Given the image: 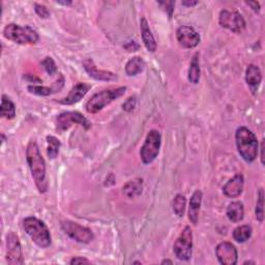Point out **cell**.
<instances>
[{
	"mask_svg": "<svg viewBox=\"0 0 265 265\" xmlns=\"http://www.w3.org/2000/svg\"><path fill=\"white\" fill-rule=\"evenodd\" d=\"M57 130L59 132H65L69 130L73 124H80L86 130L91 127V123L85 118L79 112H65L58 115L57 119Z\"/></svg>",
	"mask_w": 265,
	"mask_h": 265,
	"instance_id": "obj_11",
	"label": "cell"
},
{
	"mask_svg": "<svg viewBox=\"0 0 265 265\" xmlns=\"http://www.w3.org/2000/svg\"><path fill=\"white\" fill-rule=\"evenodd\" d=\"M252 235V228L249 225H243L237 227L233 231V238L237 243H246Z\"/></svg>",
	"mask_w": 265,
	"mask_h": 265,
	"instance_id": "obj_26",
	"label": "cell"
},
{
	"mask_svg": "<svg viewBox=\"0 0 265 265\" xmlns=\"http://www.w3.org/2000/svg\"><path fill=\"white\" fill-rule=\"evenodd\" d=\"M26 160L37 190L41 194L46 193L48 191L46 163L35 141H30L27 145Z\"/></svg>",
	"mask_w": 265,
	"mask_h": 265,
	"instance_id": "obj_1",
	"label": "cell"
},
{
	"mask_svg": "<svg viewBox=\"0 0 265 265\" xmlns=\"http://www.w3.org/2000/svg\"><path fill=\"white\" fill-rule=\"evenodd\" d=\"M23 228L36 246L46 249L51 245V234L43 221L35 217H28L23 221Z\"/></svg>",
	"mask_w": 265,
	"mask_h": 265,
	"instance_id": "obj_3",
	"label": "cell"
},
{
	"mask_svg": "<svg viewBox=\"0 0 265 265\" xmlns=\"http://www.w3.org/2000/svg\"><path fill=\"white\" fill-rule=\"evenodd\" d=\"M161 143H162V137L159 131L153 130L147 134L145 142L140 150L141 160L144 164H146V165L153 163L159 156Z\"/></svg>",
	"mask_w": 265,
	"mask_h": 265,
	"instance_id": "obj_6",
	"label": "cell"
},
{
	"mask_svg": "<svg viewBox=\"0 0 265 265\" xmlns=\"http://www.w3.org/2000/svg\"><path fill=\"white\" fill-rule=\"evenodd\" d=\"M56 3L61 4V5H71L72 4V1H57Z\"/></svg>",
	"mask_w": 265,
	"mask_h": 265,
	"instance_id": "obj_40",
	"label": "cell"
},
{
	"mask_svg": "<svg viewBox=\"0 0 265 265\" xmlns=\"http://www.w3.org/2000/svg\"><path fill=\"white\" fill-rule=\"evenodd\" d=\"M263 207H264V192H263V188H261L258 194V200H257V204H256V219L259 222H262L264 220Z\"/></svg>",
	"mask_w": 265,
	"mask_h": 265,
	"instance_id": "obj_29",
	"label": "cell"
},
{
	"mask_svg": "<svg viewBox=\"0 0 265 265\" xmlns=\"http://www.w3.org/2000/svg\"><path fill=\"white\" fill-rule=\"evenodd\" d=\"M200 79V64H199V53H196L188 68V81L193 84H198Z\"/></svg>",
	"mask_w": 265,
	"mask_h": 265,
	"instance_id": "obj_24",
	"label": "cell"
},
{
	"mask_svg": "<svg viewBox=\"0 0 265 265\" xmlns=\"http://www.w3.org/2000/svg\"><path fill=\"white\" fill-rule=\"evenodd\" d=\"M47 143H48V150H47L48 157L51 160L56 159L59 154L60 141L54 136H47Z\"/></svg>",
	"mask_w": 265,
	"mask_h": 265,
	"instance_id": "obj_27",
	"label": "cell"
},
{
	"mask_svg": "<svg viewBox=\"0 0 265 265\" xmlns=\"http://www.w3.org/2000/svg\"><path fill=\"white\" fill-rule=\"evenodd\" d=\"M24 79H27V80H30L31 82L33 81V83H42V80L39 79L37 77H32V75H26V76H24Z\"/></svg>",
	"mask_w": 265,
	"mask_h": 265,
	"instance_id": "obj_37",
	"label": "cell"
},
{
	"mask_svg": "<svg viewBox=\"0 0 265 265\" xmlns=\"http://www.w3.org/2000/svg\"><path fill=\"white\" fill-rule=\"evenodd\" d=\"M145 68V61L140 56H135L131 58L127 66H125V73L128 76H137L143 72Z\"/></svg>",
	"mask_w": 265,
	"mask_h": 265,
	"instance_id": "obj_23",
	"label": "cell"
},
{
	"mask_svg": "<svg viewBox=\"0 0 265 265\" xmlns=\"http://www.w3.org/2000/svg\"><path fill=\"white\" fill-rule=\"evenodd\" d=\"M238 154L248 163L254 162L258 155V141L254 133L246 127L238 128L235 133Z\"/></svg>",
	"mask_w": 265,
	"mask_h": 265,
	"instance_id": "obj_2",
	"label": "cell"
},
{
	"mask_svg": "<svg viewBox=\"0 0 265 265\" xmlns=\"http://www.w3.org/2000/svg\"><path fill=\"white\" fill-rule=\"evenodd\" d=\"M202 191L196 190L194 194L191 197L190 200V207H188V219L193 223L197 224L198 218H199V211H200V206H201V202H202Z\"/></svg>",
	"mask_w": 265,
	"mask_h": 265,
	"instance_id": "obj_19",
	"label": "cell"
},
{
	"mask_svg": "<svg viewBox=\"0 0 265 265\" xmlns=\"http://www.w3.org/2000/svg\"><path fill=\"white\" fill-rule=\"evenodd\" d=\"M160 4L161 5H165V9H166V11L168 12V15H169V18H171L172 17V12H173V10H174V2L173 1H164V2H160Z\"/></svg>",
	"mask_w": 265,
	"mask_h": 265,
	"instance_id": "obj_33",
	"label": "cell"
},
{
	"mask_svg": "<svg viewBox=\"0 0 265 265\" xmlns=\"http://www.w3.org/2000/svg\"><path fill=\"white\" fill-rule=\"evenodd\" d=\"M124 48L127 49L129 52H135V51H138L140 46H139L135 41H131L127 45H124Z\"/></svg>",
	"mask_w": 265,
	"mask_h": 265,
	"instance_id": "obj_34",
	"label": "cell"
},
{
	"mask_svg": "<svg viewBox=\"0 0 265 265\" xmlns=\"http://www.w3.org/2000/svg\"><path fill=\"white\" fill-rule=\"evenodd\" d=\"M185 204H186V200H185V197L183 195L178 194L174 197L173 210L178 218H181L183 216L184 210H185Z\"/></svg>",
	"mask_w": 265,
	"mask_h": 265,
	"instance_id": "obj_28",
	"label": "cell"
},
{
	"mask_svg": "<svg viewBox=\"0 0 265 265\" xmlns=\"http://www.w3.org/2000/svg\"><path fill=\"white\" fill-rule=\"evenodd\" d=\"M248 5H250L251 7H252V9H253L254 11H256V12H258L259 10H260V4H259V2H257V1H253V2H249V1H247L246 2Z\"/></svg>",
	"mask_w": 265,
	"mask_h": 265,
	"instance_id": "obj_36",
	"label": "cell"
},
{
	"mask_svg": "<svg viewBox=\"0 0 265 265\" xmlns=\"http://www.w3.org/2000/svg\"><path fill=\"white\" fill-rule=\"evenodd\" d=\"M71 264H82V263H90V261L85 257H74L71 261Z\"/></svg>",
	"mask_w": 265,
	"mask_h": 265,
	"instance_id": "obj_35",
	"label": "cell"
},
{
	"mask_svg": "<svg viewBox=\"0 0 265 265\" xmlns=\"http://www.w3.org/2000/svg\"><path fill=\"white\" fill-rule=\"evenodd\" d=\"M42 66L44 67L45 71L50 75V76H53L56 72H57V68L54 60L51 57H46L43 61H42Z\"/></svg>",
	"mask_w": 265,
	"mask_h": 265,
	"instance_id": "obj_30",
	"label": "cell"
},
{
	"mask_svg": "<svg viewBox=\"0 0 265 265\" xmlns=\"http://www.w3.org/2000/svg\"><path fill=\"white\" fill-rule=\"evenodd\" d=\"M90 88H91L90 85H87L86 83L76 84L72 88L69 94L65 98H62L59 100V103L62 105H67V106L78 103L82 99V97H84L85 94L89 91Z\"/></svg>",
	"mask_w": 265,
	"mask_h": 265,
	"instance_id": "obj_15",
	"label": "cell"
},
{
	"mask_svg": "<svg viewBox=\"0 0 265 265\" xmlns=\"http://www.w3.org/2000/svg\"><path fill=\"white\" fill-rule=\"evenodd\" d=\"M83 67L87 74L95 80L100 81H115L117 80V76L114 73H111L108 71L98 70L92 59H86L83 62Z\"/></svg>",
	"mask_w": 265,
	"mask_h": 265,
	"instance_id": "obj_14",
	"label": "cell"
},
{
	"mask_svg": "<svg viewBox=\"0 0 265 265\" xmlns=\"http://www.w3.org/2000/svg\"><path fill=\"white\" fill-rule=\"evenodd\" d=\"M244 264H255V263L252 262V261H246Z\"/></svg>",
	"mask_w": 265,
	"mask_h": 265,
	"instance_id": "obj_42",
	"label": "cell"
},
{
	"mask_svg": "<svg viewBox=\"0 0 265 265\" xmlns=\"http://www.w3.org/2000/svg\"><path fill=\"white\" fill-rule=\"evenodd\" d=\"M125 91H127V87L125 86L109 88V89L99 91L93 94L86 103V111L90 113V114H95V113L102 111L106 106L111 104L113 100L122 96Z\"/></svg>",
	"mask_w": 265,
	"mask_h": 265,
	"instance_id": "obj_4",
	"label": "cell"
},
{
	"mask_svg": "<svg viewBox=\"0 0 265 265\" xmlns=\"http://www.w3.org/2000/svg\"><path fill=\"white\" fill-rule=\"evenodd\" d=\"M226 214H227V217H228L229 221H231L233 223L241 222L245 216L244 204L239 201L232 202V203H230L228 205V207H227Z\"/></svg>",
	"mask_w": 265,
	"mask_h": 265,
	"instance_id": "obj_22",
	"label": "cell"
},
{
	"mask_svg": "<svg viewBox=\"0 0 265 265\" xmlns=\"http://www.w3.org/2000/svg\"><path fill=\"white\" fill-rule=\"evenodd\" d=\"M173 251L179 260L188 261L191 259L193 253V232L191 227L186 226L181 231L173 246Z\"/></svg>",
	"mask_w": 265,
	"mask_h": 265,
	"instance_id": "obj_7",
	"label": "cell"
},
{
	"mask_svg": "<svg viewBox=\"0 0 265 265\" xmlns=\"http://www.w3.org/2000/svg\"><path fill=\"white\" fill-rule=\"evenodd\" d=\"M140 29H141V36L142 41L149 52H155L157 50V43L154 37V34L151 33L149 28V24L145 18H141L140 20Z\"/></svg>",
	"mask_w": 265,
	"mask_h": 265,
	"instance_id": "obj_18",
	"label": "cell"
},
{
	"mask_svg": "<svg viewBox=\"0 0 265 265\" xmlns=\"http://www.w3.org/2000/svg\"><path fill=\"white\" fill-rule=\"evenodd\" d=\"M6 261L9 265H21L24 263L23 250L19 236L9 232L6 235Z\"/></svg>",
	"mask_w": 265,
	"mask_h": 265,
	"instance_id": "obj_10",
	"label": "cell"
},
{
	"mask_svg": "<svg viewBox=\"0 0 265 265\" xmlns=\"http://www.w3.org/2000/svg\"><path fill=\"white\" fill-rule=\"evenodd\" d=\"M176 37L180 46L185 49H193L197 47L200 43L199 33L191 26H180L176 31Z\"/></svg>",
	"mask_w": 265,
	"mask_h": 265,
	"instance_id": "obj_12",
	"label": "cell"
},
{
	"mask_svg": "<svg viewBox=\"0 0 265 265\" xmlns=\"http://www.w3.org/2000/svg\"><path fill=\"white\" fill-rule=\"evenodd\" d=\"M143 190V180L141 178H135L128 181L122 187L123 194L130 199H134L142 194Z\"/></svg>",
	"mask_w": 265,
	"mask_h": 265,
	"instance_id": "obj_21",
	"label": "cell"
},
{
	"mask_svg": "<svg viewBox=\"0 0 265 265\" xmlns=\"http://www.w3.org/2000/svg\"><path fill=\"white\" fill-rule=\"evenodd\" d=\"M216 255L221 264L235 265L237 263V250L228 242H224L218 245L216 249Z\"/></svg>",
	"mask_w": 265,
	"mask_h": 265,
	"instance_id": "obj_13",
	"label": "cell"
},
{
	"mask_svg": "<svg viewBox=\"0 0 265 265\" xmlns=\"http://www.w3.org/2000/svg\"><path fill=\"white\" fill-rule=\"evenodd\" d=\"M1 116L6 119H12L16 116L15 104L4 94L1 99Z\"/></svg>",
	"mask_w": 265,
	"mask_h": 265,
	"instance_id": "obj_25",
	"label": "cell"
},
{
	"mask_svg": "<svg viewBox=\"0 0 265 265\" xmlns=\"http://www.w3.org/2000/svg\"><path fill=\"white\" fill-rule=\"evenodd\" d=\"M219 23L222 27L235 33H241L246 28V21L244 17L236 10H221Z\"/></svg>",
	"mask_w": 265,
	"mask_h": 265,
	"instance_id": "obj_9",
	"label": "cell"
},
{
	"mask_svg": "<svg viewBox=\"0 0 265 265\" xmlns=\"http://www.w3.org/2000/svg\"><path fill=\"white\" fill-rule=\"evenodd\" d=\"M197 3H198L197 1H182V5L184 6H194Z\"/></svg>",
	"mask_w": 265,
	"mask_h": 265,
	"instance_id": "obj_39",
	"label": "cell"
},
{
	"mask_svg": "<svg viewBox=\"0 0 265 265\" xmlns=\"http://www.w3.org/2000/svg\"><path fill=\"white\" fill-rule=\"evenodd\" d=\"M61 228L67 235L80 244H89L94 238V235L90 229L72 221L61 222Z\"/></svg>",
	"mask_w": 265,
	"mask_h": 265,
	"instance_id": "obj_8",
	"label": "cell"
},
{
	"mask_svg": "<svg viewBox=\"0 0 265 265\" xmlns=\"http://www.w3.org/2000/svg\"><path fill=\"white\" fill-rule=\"evenodd\" d=\"M136 107V97L135 96H131L129 97L127 100H125V102L122 104V109L124 111H127V112H131L135 109Z\"/></svg>",
	"mask_w": 265,
	"mask_h": 265,
	"instance_id": "obj_32",
	"label": "cell"
},
{
	"mask_svg": "<svg viewBox=\"0 0 265 265\" xmlns=\"http://www.w3.org/2000/svg\"><path fill=\"white\" fill-rule=\"evenodd\" d=\"M34 10L37 15H39L41 18L43 19H47L50 17V11L48 10V8L43 5V4H39V3H35L34 4Z\"/></svg>",
	"mask_w": 265,
	"mask_h": 265,
	"instance_id": "obj_31",
	"label": "cell"
},
{
	"mask_svg": "<svg viewBox=\"0 0 265 265\" xmlns=\"http://www.w3.org/2000/svg\"><path fill=\"white\" fill-rule=\"evenodd\" d=\"M162 264H173V262L171 260H163Z\"/></svg>",
	"mask_w": 265,
	"mask_h": 265,
	"instance_id": "obj_41",
	"label": "cell"
},
{
	"mask_svg": "<svg viewBox=\"0 0 265 265\" xmlns=\"http://www.w3.org/2000/svg\"><path fill=\"white\" fill-rule=\"evenodd\" d=\"M3 35L5 39L17 43L19 45H33L40 40L37 33L30 26H21V25L9 23L3 29Z\"/></svg>",
	"mask_w": 265,
	"mask_h": 265,
	"instance_id": "obj_5",
	"label": "cell"
},
{
	"mask_svg": "<svg viewBox=\"0 0 265 265\" xmlns=\"http://www.w3.org/2000/svg\"><path fill=\"white\" fill-rule=\"evenodd\" d=\"M244 176L242 174H236L223 187V193L229 198H237L241 196L244 190Z\"/></svg>",
	"mask_w": 265,
	"mask_h": 265,
	"instance_id": "obj_17",
	"label": "cell"
},
{
	"mask_svg": "<svg viewBox=\"0 0 265 265\" xmlns=\"http://www.w3.org/2000/svg\"><path fill=\"white\" fill-rule=\"evenodd\" d=\"M260 149H261V163H262V165H264V140L262 141Z\"/></svg>",
	"mask_w": 265,
	"mask_h": 265,
	"instance_id": "obj_38",
	"label": "cell"
},
{
	"mask_svg": "<svg viewBox=\"0 0 265 265\" xmlns=\"http://www.w3.org/2000/svg\"><path fill=\"white\" fill-rule=\"evenodd\" d=\"M246 81L248 85L255 90L262 81V74L260 69L255 65H250L246 71Z\"/></svg>",
	"mask_w": 265,
	"mask_h": 265,
	"instance_id": "obj_20",
	"label": "cell"
},
{
	"mask_svg": "<svg viewBox=\"0 0 265 265\" xmlns=\"http://www.w3.org/2000/svg\"><path fill=\"white\" fill-rule=\"evenodd\" d=\"M65 84V78L64 76L61 74H59V78L57 79V81H55L51 87H47V86H36V85H30L27 87V89L30 93L36 94V95H42V96H48V95H51L53 93H56L57 91H59L62 86Z\"/></svg>",
	"mask_w": 265,
	"mask_h": 265,
	"instance_id": "obj_16",
	"label": "cell"
},
{
	"mask_svg": "<svg viewBox=\"0 0 265 265\" xmlns=\"http://www.w3.org/2000/svg\"><path fill=\"white\" fill-rule=\"evenodd\" d=\"M134 264H141V262H138V261H135V262H133Z\"/></svg>",
	"mask_w": 265,
	"mask_h": 265,
	"instance_id": "obj_43",
	"label": "cell"
}]
</instances>
